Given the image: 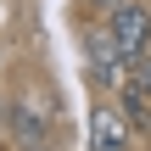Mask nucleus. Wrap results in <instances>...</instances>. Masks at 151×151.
<instances>
[{"label":"nucleus","mask_w":151,"mask_h":151,"mask_svg":"<svg viewBox=\"0 0 151 151\" xmlns=\"http://www.w3.org/2000/svg\"><path fill=\"white\" fill-rule=\"evenodd\" d=\"M106 28H112L118 50H123L129 62H140V56H151V6H140V0H123V6H112Z\"/></svg>","instance_id":"f257e3e1"},{"label":"nucleus","mask_w":151,"mask_h":151,"mask_svg":"<svg viewBox=\"0 0 151 151\" xmlns=\"http://www.w3.org/2000/svg\"><path fill=\"white\" fill-rule=\"evenodd\" d=\"M84 62H90V78H101V84H123L129 56L118 50V39H112V28H106V22H95V28L84 34Z\"/></svg>","instance_id":"f03ea898"},{"label":"nucleus","mask_w":151,"mask_h":151,"mask_svg":"<svg viewBox=\"0 0 151 151\" xmlns=\"http://www.w3.org/2000/svg\"><path fill=\"white\" fill-rule=\"evenodd\" d=\"M6 123H11V140L22 151H45L50 146V123H45L28 101H11V106H6Z\"/></svg>","instance_id":"7ed1b4c3"},{"label":"nucleus","mask_w":151,"mask_h":151,"mask_svg":"<svg viewBox=\"0 0 151 151\" xmlns=\"http://www.w3.org/2000/svg\"><path fill=\"white\" fill-rule=\"evenodd\" d=\"M123 146H129L123 106H95L90 112V151H123Z\"/></svg>","instance_id":"20e7f679"},{"label":"nucleus","mask_w":151,"mask_h":151,"mask_svg":"<svg viewBox=\"0 0 151 151\" xmlns=\"http://www.w3.org/2000/svg\"><path fill=\"white\" fill-rule=\"evenodd\" d=\"M118 106H123V118H129L134 134H151V90L140 78L134 84H118Z\"/></svg>","instance_id":"39448f33"},{"label":"nucleus","mask_w":151,"mask_h":151,"mask_svg":"<svg viewBox=\"0 0 151 151\" xmlns=\"http://www.w3.org/2000/svg\"><path fill=\"white\" fill-rule=\"evenodd\" d=\"M140 84L151 90V56H140Z\"/></svg>","instance_id":"423d86ee"},{"label":"nucleus","mask_w":151,"mask_h":151,"mask_svg":"<svg viewBox=\"0 0 151 151\" xmlns=\"http://www.w3.org/2000/svg\"><path fill=\"white\" fill-rule=\"evenodd\" d=\"M6 129H11V123H6V106H0V134H6Z\"/></svg>","instance_id":"0eeeda50"},{"label":"nucleus","mask_w":151,"mask_h":151,"mask_svg":"<svg viewBox=\"0 0 151 151\" xmlns=\"http://www.w3.org/2000/svg\"><path fill=\"white\" fill-rule=\"evenodd\" d=\"M95 6H106V11H112V6H123V0H95Z\"/></svg>","instance_id":"6e6552de"}]
</instances>
